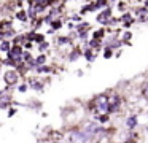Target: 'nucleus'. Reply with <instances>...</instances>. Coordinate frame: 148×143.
Segmentation results:
<instances>
[{
  "instance_id": "obj_21",
  "label": "nucleus",
  "mask_w": 148,
  "mask_h": 143,
  "mask_svg": "<svg viewBox=\"0 0 148 143\" xmlns=\"http://www.w3.org/2000/svg\"><path fill=\"white\" fill-rule=\"evenodd\" d=\"M48 48H49V43H48V41H43V43L38 46V49H40V53H43V51H46Z\"/></svg>"
},
{
  "instance_id": "obj_11",
  "label": "nucleus",
  "mask_w": 148,
  "mask_h": 143,
  "mask_svg": "<svg viewBox=\"0 0 148 143\" xmlns=\"http://www.w3.org/2000/svg\"><path fill=\"white\" fill-rule=\"evenodd\" d=\"M27 16H29V14H27V11H24V10H19V11H18L16 13V19H18V21H27Z\"/></svg>"
},
{
  "instance_id": "obj_24",
  "label": "nucleus",
  "mask_w": 148,
  "mask_h": 143,
  "mask_svg": "<svg viewBox=\"0 0 148 143\" xmlns=\"http://www.w3.org/2000/svg\"><path fill=\"white\" fill-rule=\"evenodd\" d=\"M147 21H148V18H147Z\"/></svg>"
},
{
  "instance_id": "obj_8",
  "label": "nucleus",
  "mask_w": 148,
  "mask_h": 143,
  "mask_svg": "<svg viewBox=\"0 0 148 143\" xmlns=\"http://www.w3.org/2000/svg\"><path fill=\"white\" fill-rule=\"evenodd\" d=\"M92 119H96L97 122H100L103 126V124H108L110 121H112V114L110 113H103V114H96V116H92Z\"/></svg>"
},
{
  "instance_id": "obj_6",
  "label": "nucleus",
  "mask_w": 148,
  "mask_h": 143,
  "mask_svg": "<svg viewBox=\"0 0 148 143\" xmlns=\"http://www.w3.org/2000/svg\"><path fill=\"white\" fill-rule=\"evenodd\" d=\"M10 107H13L11 92H3V94L0 95V110H8Z\"/></svg>"
},
{
  "instance_id": "obj_5",
  "label": "nucleus",
  "mask_w": 148,
  "mask_h": 143,
  "mask_svg": "<svg viewBox=\"0 0 148 143\" xmlns=\"http://www.w3.org/2000/svg\"><path fill=\"white\" fill-rule=\"evenodd\" d=\"M124 126L127 130H135L138 127V116L137 113H129L124 119Z\"/></svg>"
},
{
  "instance_id": "obj_2",
  "label": "nucleus",
  "mask_w": 148,
  "mask_h": 143,
  "mask_svg": "<svg viewBox=\"0 0 148 143\" xmlns=\"http://www.w3.org/2000/svg\"><path fill=\"white\" fill-rule=\"evenodd\" d=\"M65 142L67 143H92V138L81 127H73V129H69L65 132Z\"/></svg>"
},
{
  "instance_id": "obj_13",
  "label": "nucleus",
  "mask_w": 148,
  "mask_h": 143,
  "mask_svg": "<svg viewBox=\"0 0 148 143\" xmlns=\"http://www.w3.org/2000/svg\"><path fill=\"white\" fill-rule=\"evenodd\" d=\"M16 88H18V92L24 94V92H27V89H29V84H27V83H21V84L16 86Z\"/></svg>"
},
{
  "instance_id": "obj_1",
  "label": "nucleus",
  "mask_w": 148,
  "mask_h": 143,
  "mask_svg": "<svg viewBox=\"0 0 148 143\" xmlns=\"http://www.w3.org/2000/svg\"><path fill=\"white\" fill-rule=\"evenodd\" d=\"M88 110L92 111V116L108 113V94H107V92H100V94L94 95L89 102Z\"/></svg>"
},
{
  "instance_id": "obj_18",
  "label": "nucleus",
  "mask_w": 148,
  "mask_h": 143,
  "mask_svg": "<svg viewBox=\"0 0 148 143\" xmlns=\"http://www.w3.org/2000/svg\"><path fill=\"white\" fill-rule=\"evenodd\" d=\"M84 57H86L88 60H94V51L92 49H86V53H84Z\"/></svg>"
},
{
  "instance_id": "obj_12",
  "label": "nucleus",
  "mask_w": 148,
  "mask_h": 143,
  "mask_svg": "<svg viewBox=\"0 0 148 143\" xmlns=\"http://www.w3.org/2000/svg\"><path fill=\"white\" fill-rule=\"evenodd\" d=\"M45 62H46V56H45V54H40V56L35 57V65H37V67L45 65Z\"/></svg>"
},
{
  "instance_id": "obj_16",
  "label": "nucleus",
  "mask_w": 148,
  "mask_h": 143,
  "mask_svg": "<svg viewBox=\"0 0 148 143\" xmlns=\"http://www.w3.org/2000/svg\"><path fill=\"white\" fill-rule=\"evenodd\" d=\"M112 56H113V49L110 46H107L105 49H103V57H105V59H110Z\"/></svg>"
},
{
  "instance_id": "obj_3",
  "label": "nucleus",
  "mask_w": 148,
  "mask_h": 143,
  "mask_svg": "<svg viewBox=\"0 0 148 143\" xmlns=\"http://www.w3.org/2000/svg\"><path fill=\"white\" fill-rule=\"evenodd\" d=\"M3 81H5V92L11 91L13 88H16L18 84H19V73L16 72V68H11V70H7V72L3 73Z\"/></svg>"
},
{
  "instance_id": "obj_22",
  "label": "nucleus",
  "mask_w": 148,
  "mask_h": 143,
  "mask_svg": "<svg viewBox=\"0 0 148 143\" xmlns=\"http://www.w3.org/2000/svg\"><path fill=\"white\" fill-rule=\"evenodd\" d=\"M72 19H73V21H81V16H73Z\"/></svg>"
},
{
  "instance_id": "obj_17",
  "label": "nucleus",
  "mask_w": 148,
  "mask_h": 143,
  "mask_svg": "<svg viewBox=\"0 0 148 143\" xmlns=\"http://www.w3.org/2000/svg\"><path fill=\"white\" fill-rule=\"evenodd\" d=\"M16 113H18V107H10V108L7 110V114H8V118H13Z\"/></svg>"
},
{
  "instance_id": "obj_19",
  "label": "nucleus",
  "mask_w": 148,
  "mask_h": 143,
  "mask_svg": "<svg viewBox=\"0 0 148 143\" xmlns=\"http://www.w3.org/2000/svg\"><path fill=\"white\" fill-rule=\"evenodd\" d=\"M131 38H132V34H131V32H124V35H123L121 41H123V43H126V44H127V43H129L127 40H131Z\"/></svg>"
},
{
  "instance_id": "obj_23",
  "label": "nucleus",
  "mask_w": 148,
  "mask_h": 143,
  "mask_svg": "<svg viewBox=\"0 0 148 143\" xmlns=\"http://www.w3.org/2000/svg\"><path fill=\"white\" fill-rule=\"evenodd\" d=\"M0 127H2V124H0Z\"/></svg>"
},
{
  "instance_id": "obj_15",
  "label": "nucleus",
  "mask_w": 148,
  "mask_h": 143,
  "mask_svg": "<svg viewBox=\"0 0 148 143\" xmlns=\"http://www.w3.org/2000/svg\"><path fill=\"white\" fill-rule=\"evenodd\" d=\"M34 41H35V43H38V44H42L43 41H45V35H42V34H35V37H34Z\"/></svg>"
},
{
  "instance_id": "obj_4",
  "label": "nucleus",
  "mask_w": 148,
  "mask_h": 143,
  "mask_svg": "<svg viewBox=\"0 0 148 143\" xmlns=\"http://www.w3.org/2000/svg\"><path fill=\"white\" fill-rule=\"evenodd\" d=\"M123 108V100H121V95L118 92H112L108 94V113L110 114H116L119 113Z\"/></svg>"
},
{
  "instance_id": "obj_14",
  "label": "nucleus",
  "mask_w": 148,
  "mask_h": 143,
  "mask_svg": "<svg viewBox=\"0 0 148 143\" xmlns=\"http://www.w3.org/2000/svg\"><path fill=\"white\" fill-rule=\"evenodd\" d=\"M80 54H81V51H78V49L72 51V53H70V56H69V60H70V62H73V60H77Z\"/></svg>"
},
{
  "instance_id": "obj_9",
  "label": "nucleus",
  "mask_w": 148,
  "mask_h": 143,
  "mask_svg": "<svg viewBox=\"0 0 148 143\" xmlns=\"http://www.w3.org/2000/svg\"><path fill=\"white\" fill-rule=\"evenodd\" d=\"M11 46H13V44H11L8 40H2V41H0V51H2V53H8V51L11 49Z\"/></svg>"
},
{
  "instance_id": "obj_20",
  "label": "nucleus",
  "mask_w": 148,
  "mask_h": 143,
  "mask_svg": "<svg viewBox=\"0 0 148 143\" xmlns=\"http://www.w3.org/2000/svg\"><path fill=\"white\" fill-rule=\"evenodd\" d=\"M51 27H53V30H58V29L62 27V22L59 21V19H58V21H53L51 22Z\"/></svg>"
},
{
  "instance_id": "obj_10",
  "label": "nucleus",
  "mask_w": 148,
  "mask_h": 143,
  "mask_svg": "<svg viewBox=\"0 0 148 143\" xmlns=\"http://www.w3.org/2000/svg\"><path fill=\"white\" fill-rule=\"evenodd\" d=\"M140 94H142V97L145 99V102H148V79L145 81V84L142 86V89H140Z\"/></svg>"
},
{
  "instance_id": "obj_7",
  "label": "nucleus",
  "mask_w": 148,
  "mask_h": 143,
  "mask_svg": "<svg viewBox=\"0 0 148 143\" xmlns=\"http://www.w3.org/2000/svg\"><path fill=\"white\" fill-rule=\"evenodd\" d=\"M27 84H29V88L34 89L35 92H43L45 91V83H43L40 78H30L29 81H27Z\"/></svg>"
}]
</instances>
